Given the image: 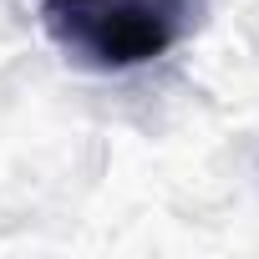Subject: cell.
Instances as JSON below:
<instances>
[{
	"instance_id": "6da1fadb",
	"label": "cell",
	"mask_w": 259,
	"mask_h": 259,
	"mask_svg": "<svg viewBox=\"0 0 259 259\" xmlns=\"http://www.w3.org/2000/svg\"><path fill=\"white\" fill-rule=\"evenodd\" d=\"M198 11L203 0H41V26L76 66L138 71L168 56Z\"/></svg>"
}]
</instances>
